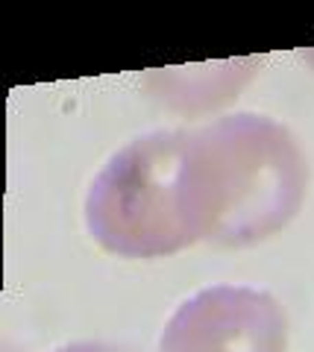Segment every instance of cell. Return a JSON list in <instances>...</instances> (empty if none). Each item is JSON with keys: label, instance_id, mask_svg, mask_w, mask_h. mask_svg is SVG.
<instances>
[{"label": "cell", "instance_id": "obj_1", "mask_svg": "<svg viewBox=\"0 0 314 352\" xmlns=\"http://www.w3.org/2000/svg\"><path fill=\"white\" fill-rule=\"evenodd\" d=\"M309 194V159L285 124L253 112L191 129L182 208L194 244L244 250L279 235Z\"/></svg>", "mask_w": 314, "mask_h": 352}, {"label": "cell", "instance_id": "obj_2", "mask_svg": "<svg viewBox=\"0 0 314 352\" xmlns=\"http://www.w3.org/2000/svg\"><path fill=\"white\" fill-rule=\"evenodd\" d=\"M191 129H156L103 164L85 194L94 244L117 258H165L194 247L182 208V168Z\"/></svg>", "mask_w": 314, "mask_h": 352}, {"label": "cell", "instance_id": "obj_3", "mask_svg": "<svg viewBox=\"0 0 314 352\" xmlns=\"http://www.w3.org/2000/svg\"><path fill=\"white\" fill-rule=\"evenodd\" d=\"M159 352H288V314L270 291L212 285L170 314Z\"/></svg>", "mask_w": 314, "mask_h": 352}, {"label": "cell", "instance_id": "obj_4", "mask_svg": "<svg viewBox=\"0 0 314 352\" xmlns=\"http://www.w3.org/2000/svg\"><path fill=\"white\" fill-rule=\"evenodd\" d=\"M265 59H229L191 68H165L144 76V88L161 106L177 112H205V109L229 103L253 80Z\"/></svg>", "mask_w": 314, "mask_h": 352}, {"label": "cell", "instance_id": "obj_5", "mask_svg": "<svg viewBox=\"0 0 314 352\" xmlns=\"http://www.w3.org/2000/svg\"><path fill=\"white\" fill-rule=\"evenodd\" d=\"M53 352H135V349L121 346V344H106V340H77V344L59 346Z\"/></svg>", "mask_w": 314, "mask_h": 352}]
</instances>
